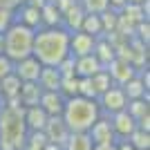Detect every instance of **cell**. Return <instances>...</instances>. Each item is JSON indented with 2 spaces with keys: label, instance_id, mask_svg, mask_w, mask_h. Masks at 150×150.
<instances>
[{
  "label": "cell",
  "instance_id": "29",
  "mask_svg": "<svg viewBox=\"0 0 150 150\" xmlns=\"http://www.w3.org/2000/svg\"><path fill=\"white\" fill-rule=\"evenodd\" d=\"M128 144L132 146L134 150H146V148H150V132H146V130H132L130 132V137L125 139Z\"/></svg>",
  "mask_w": 150,
  "mask_h": 150
},
{
  "label": "cell",
  "instance_id": "1",
  "mask_svg": "<svg viewBox=\"0 0 150 150\" xmlns=\"http://www.w3.org/2000/svg\"><path fill=\"white\" fill-rule=\"evenodd\" d=\"M31 56H36L45 67H56L65 56H69V31L63 25L36 29Z\"/></svg>",
  "mask_w": 150,
  "mask_h": 150
},
{
  "label": "cell",
  "instance_id": "26",
  "mask_svg": "<svg viewBox=\"0 0 150 150\" xmlns=\"http://www.w3.org/2000/svg\"><path fill=\"white\" fill-rule=\"evenodd\" d=\"M81 31L90 34V36H103V27H101V18L99 13H85L83 16V23H81Z\"/></svg>",
  "mask_w": 150,
  "mask_h": 150
},
{
  "label": "cell",
  "instance_id": "12",
  "mask_svg": "<svg viewBox=\"0 0 150 150\" xmlns=\"http://www.w3.org/2000/svg\"><path fill=\"white\" fill-rule=\"evenodd\" d=\"M108 119H110V123H112V128H114L117 139H128L132 130H137V121L132 119L125 110H119V112L110 114Z\"/></svg>",
  "mask_w": 150,
  "mask_h": 150
},
{
  "label": "cell",
  "instance_id": "4",
  "mask_svg": "<svg viewBox=\"0 0 150 150\" xmlns=\"http://www.w3.org/2000/svg\"><path fill=\"white\" fill-rule=\"evenodd\" d=\"M34 34L36 29L20 25V23H11L2 29V40H5V50L2 54L9 56L13 63L25 56H31V45H34Z\"/></svg>",
  "mask_w": 150,
  "mask_h": 150
},
{
  "label": "cell",
  "instance_id": "43",
  "mask_svg": "<svg viewBox=\"0 0 150 150\" xmlns=\"http://www.w3.org/2000/svg\"><path fill=\"white\" fill-rule=\"evenodd\" d=\"M128 2H132V5H141L144 0H128Z\"/></svg>",
  "mask_w": 150,
  "mask_h": 150
},
{
  "label": "cell",
  "instance_id": "3",
  "mask_svg": "<svg viewBox=\"0 0 150 150\" xmlns=\"http://www.w3.org/2000/svg\"><path fill=\"white\" fill-rule=\"evenodd\" d=\"M25 108H5L0 112V150H23L27 128L23 121Z\"/></svg>",
  "mask_w": 150,
  "mask_h": 150
},
{
  "label": "cell",
  "instance_id": "33",
  "mask_svg": "<svg viewBox=\"0 0 150 150\" xmlns=\"http://www.w3.org/2000/svg\"><path fill=\"white\" fill-rule=\"evenodd\" d=\"M134 38H139L141 43L150 45V23L148 20H141V23L134 27Z\"/></svg>",
  "mask_w": 150,
  "mask_h": 150
},
{
  "label": "cell",
  "instance_id": "36",
  "mask_svg": "<svg viewBox=\"0 0 150 150\" xmlns=\"http://www.w3.org/2000/svg\"><path fill=\"white\" fill-rule=\"evenodd\" d=\"M52 2L56 5V9L61 11V16H63V11H67V9H69L72 5H74L76 0H52Z\"/></svg>",
  "mask_w": 150,
  "mask_h": 150
},
{
  "label": "cell",
  "instance_id": "7",
  "mask_svg": "<svg viewBox=\"0 0 150 150\" xmlns=\"http://www.w3.org/2000/svg\"><path fill=\"white\" fill-rule=\"evenodd\" d=\"M105 72L110 74V79H112V83L114 85H123L125 81H130L132 76H137V72L139 69L132 65V63H128V61H121V58H114L110 65L105 67Z\"/></svg>",
  "mask_w": 150,
  "mask_h": 150
},
{
  "label": "cell",
  "instance_id": "13",
  "mask_svg": "<svg viewBox=\"0 0 150 150\" xmlns=\"http://www.w3.org/2000/svg\"><path fill=\"white\" fill-rule=\"evenodd\" d=\"M11 23H20V25L29 27V29H40V9H36L29 2H25V5H20L16 9Z\"/></svg>",
  "mask_w": 150,
  "mask_h": 150
},
{
  "label": "cell",
  "instance_id": "10",
  "mask_svg": "<svg viewBox=\"0 0 150 150\" xmlns=\"http://www.w3.org/2000/svg\"><path fill=\"white\" fill-rule=\"evenodd\" d=\"M40 69H43V65L38 63L36 56H25V58H20V61L13 63V74L18 76L23 83L25 81H38Z\"/></svg>",
  "mask_w": 150,
  "mask_h": 150
},
{
  "label": "cell",
  "instance_id": "21",
  "mask_svg": "<svg viewBox=\"0 0 150 150\" xmlns=\"http://www.w3.org/2000/svg\"><path fill=\"white\" fill-rule=\"evenodd\" d=\"M94 144L88 132H69L67 141L63 144V150H92Z\"/></svg>",
  "mask_w": 150,
  "mask_h": 150
},
{
  "label": "cell",
  "instance_id": "32",
  "mask_svg": "<svg viewBox=\"0 0 150 150\" xmlns=\"http://www.w3.org/2000/svg\"><path fill=\"white\" fill-rule=\"evenodd\" d=\"M79 5L83 7L85 13H103L110 7L108 0H79Z\"/></svg>",
  "mask_w": 150,
  "mask_h": 150
},
{
  "label": "cell",
  "instance_id": "25",
  "mask_svg": "<svg viewBox=\"0 0 150 150\" xmlns=\"http://www.w3.org/2000/svg\"><path fill=\"white\" fill-rule=\"evenodd\" d=\"M125 112L130 114L134 121H139L144 114L150 112V99H132L125 103Z\"/></svg>",
  "mask_w": 150,
  "mask_h": 150
},
{
  "label": "cell",
  "instance_id": "22",
  "mask_svg": "<svg viewBox=\"0 0 150 150\" xmlns=\"http://www.w3.org/2000/svg\"><path fill=\"white\" fill-rule=\"evenodd\" d=\"M20 79L16 74H7L5 79H0V96H2V101H7V99H16L18 96V92H20Z\"/></svg>",
  "mask_w": 150,
  "mask_h": 150
},
{
  "label": "cell",
  "instance_id": "8",
  "mask_svg": "<svg viewBox=\"0 0 150 150\" xmlns=\"http://www.w3.org/2000/svg\"><path fill=\"white\" fill-rule=\"evenodd\" d=\"M94 43H96V36H90V34H85V31H81V29L72 31V34H69V54L74 58L88 56V54H92Z\"/></svg>",
  "mask_w": 150,
  "mask_h": 150
},
{
  "label": "cell",
  "instance_id": "19",
  "mask_svg": "<svg viewBox=\"0 0 150 150\" xmlns=\"http://www.w3.org/2000/svg\"><path fill=\"white\" fill-rule=\"evenodd\" d=\"M92 54L96 56V61L101 63V67H103V69H105L108 65H110V63H112L114 58H117V56H114V47H112V45H110V43L105 40V36H99V38H96V43H94Z\"/></svg>",
  "mask_w": 150,
  "mask_h": 150
},
{
  "label": "cell",
  "instance_id": "41",
  "mask_svg": "<svg viewBox=\"0 0 150 150\" xmlns=\"http://www.w3.org/2000/svg\"><path fill=\"white\" fill-rule=\"evenodd\" d=\"M43 150H63V148H61V146H56V144H50V141H47Z\"/></svg>",
  "mask_w": 150,
  "mask_h": 150
},
{
  "label": "cell",
  "instance_id": "42",
  "mask_svg": "<svg viewBox=\"0 0 150 150\" xmlns=\"http://www.w3.org/2000/svg\"><path fill=\"white\" fill-rule=\"evenodd\" d=\"M2 50H5V40H2V31H0V54H2Z\"/></svg>",
  "mask_w": 150,
  "mask_h": 150
},
{
  "label": "cell",
  "instance_id": "17",
  "mask_svg": "<svg viewBox=\"0 0 150 150\" xmlns=\"http://www.w3.org/2000/svg\"><path fill=\"white\" fill-rule=\"evenodd\" d=\"M121 90H123V94H125L128 101H132V99H148V92H150V88L141 81L139 72H137V76H132L130 81H125L123 85H121Z\"/></svg>",
  "mask_w": 150,
  "mask_h": 150
},
{
  "label": "cell",
  "instance_id": "18",
  "mask_svg": "<svg viewBox=\"0 0 150 150\" xmlns=\"http://www.w3.org/2000/svg\"><path fill=\"white\" fill-rule=\"evenodd\" d=\"M83 16H85V11H83V7L79 5V0H76L67 11H63V23L61 25L65 27L69 34H72V31H79L81 29V23H83Z\"/></svg>",
  "mask_w": 150,
  "mask_h": 150
},
{
  "label": "cell",
  "instance_id": "44",
  "mask_svg": "<svg viewBox=\"0 0 150 150\" xmlns=\"http://www.w3.org/2000/svg\"><path fill=\"white\" fill-rule=\"evenodd\" d=\"M0 103H2V96H0Z\"/></svg>",
  "mask_w": 150,
  "mask_h": 150
},
{
  "label": "cell",
  "instance_id": "35",
  "mask_svg": "<svg viewBox=\"0 0 150 150\" xmlns=\"http://www.w3.org/2000/svg\"><path fill=\"white\" fill-rule=\"evenodd\" d=\"M11 72H13V61L9 56H5V54H0V79H5Z\"/></svg>",
  "mask_w": 150,
  "mask_h": 150
},
{
  "label": "cell",
  "instance_id": "23",
  "mask_svg": "<svg viewBox=\"0 0 150 150\" xmlns=\"http://www.w3.org/2000/svg\"><path fill=\"white\" fill-rule=\"evenodd\" d=\"M63 23L61 11L56 9L54 2H45L40 7V27H58Z\"/></svg>",
  "mask_w": 150,
  "mask_h": 150
},
{
  "label": "cell",
  "instance_id": "14",
  "mask_svg": "<svg viewBox=\"0 0 150 150\" xmlns=\"http://www.w3.org/2000/svg\"><path fill=\"white\" fill-rule=\"evenodd\" d=\"M47 114L40 105H31V108H25L23 112V121H25V128L27 132H43L45 123H47Z\"/></svg>",
  "mask_w": 150,
  "mask_h": 150
},
{
  "label": "cell",
  "instance_id": "38",
  "mask_svg": "<svg viewBox=\"0 0 150 150\" xmlns=\"http://www.w3.org/2000/svg\"><path fill=\"white\" fill-rule=\"evenodd\" d=\"M92 150H117V144H96Z\"/></svg>",
  "mask_w": 150,
  "mask_h": 150
},
{
  "label": "cell",
  "instance_id": "5",
  "mask_svg": "<svg viewBox=\"0 0 150 150\" xmlns=\"http://www.w3.org/2000/svg\"><path fill=\"white\" fill-rule=\"evenodd\" d=\"M96 101H99V108H101V114H103V117H110V114L119 112V110H125V103H128L123 90H121L119 85H110Z\"/></svg>",
  "mask_w": 150,
  "mask_h": 150
},
{
  "label": "cell",
  "instance_id": "6",
  "mask_svg": "<svg viewBox=\"0 0 150 150\" xmlns=\"http://www.w3.org/2000/svg\"><path fill=\"white\" fill-rule=\"evenodd\" d=\"M88 134H90V139H92L94 146L96 144H117V141H119L117 134H114V128H112V123H110V119L103 117V114L90 125Z\"/></svg>",
  "mask_w": 150,
  "mask_h": 150
},
{
  "label": "cell",
  "instance_id": "37",
  "mask_svg": "<svg viewBox=\"0 0 150 150\" xmlns=\"http://www.w3.org/2000/svg\"><path fill=\"white\" fill-rule=\"evenodd\" d=\"M137 128H139V130L150 132V112H148V114H144V117H141V119L137 121Z\"/></svg>",
  "mask_w": 150,
  "mask_h": 150
},
{
  "label": "cell",
  "instance_id": "20",
  "mask_svg": "<svg viewBox=\"0 0 150 150\" xmlns=\"http://www.w3.org/2000/svg\"><path fill=\"white\" fill-rule=\"evenodd\" d=\"M61 72H58L56 67H45L43 65V69H40V74H38V85L43 90H58L61 88Z\"/></svg>",
  "mask_w": 150,
  "mask_h": 150
},
{
  "label": "cell",
  "instance_id": "9",
  "mask_svg": "<svg viewBox=\"0 0 150 150\" xmlns=\"http://www.w3.org/2000/svg\"><path fill=\"white\" fill-rule=\"evenodd\" d=\"M43 132H45V137H47L50 144H56V146H61V148L69 137V128L65 125V121H63L61 117H50L47 123H45V128H43Z\"/></svg>",
  "mask_w": 150,
  "mask_h": 150
},
{
  "label": "cell",
  "instance_id": "31",
  "mask_svg": "<svg viewBox=\"0 0 150 150\" xmlns=\"http://www.w3.org/2000/svg\"><path fill=\"white\" fill-rule=\"evenodd\" d=\"M58 92H61L65 99H69V96H76V94H79V76H63Z\"/></svg>",
  "mask_w": 150,
  "mask_h": 150
},
{
  "label": "cell",
  "instance_id": "30",
  "mask_svg": "<svg viewBox=\"0 0 150 150\" xmlns=\"http://www.w3.org/2000/svg\"><path fill=\"white\" fill-rule=\"evenodd\" d=\"M99 18H101V27H103V34L117 31V23H119V11H117V9H110V7H108L103 13H99Z\"/></svg>",
  "mask_w": 150,
  "mask_h": 150
},
{
  "label": "cell",
  "instance_id": "40",
  "mask_svg": "<svg viewBox=\"0 0 150 150\" xmlns=\"http://www.w3.org/2000/svg\"><path fill=\"white\" fill-rule=\"evenodd\" d=\"M117 150H134V148H132L125 139H119V141H117Z\"/></svg>",
  "mask_w": 150,
  "mask_h": 150
},
{
  "label": "cell",
  "instance_id": "24",
  "mask_svg": "<svg viewBox=\"0 0 150 150\" xmlns=\"http://www.w3.org/2000/svg\"><path fill=\"white\" fill-rule=\"evenodd\" d=\"M27 0H0V31L5 29L7 25H11L13 13L20 5H25Z\"/></svg>",
  "mask_w": 150,
  "mask_h": 150
},
{
  "label": "cell",
  "instance_id": "15",
  "mask_svg": "<svg viewBox=\"0 0 150 150\" xmlns=\"http://www.w3.org/2000/svg\"><path fill=\"white\" fill-rule=\"evenodd\" d=\"M40 94H43V88H40L36 81H25V83H20L18 101H20L23 108H31V105H38Z\"/></svg>",
  "mask_w": 150,
  "mask_h": 150
},
{
  "label": "cell",
  "instance_id": "45",
  "mask_svg": "<svg viewBox=\"0 0 150 150\" xmlns=\"http://www.w3.org/2000/svg\"><path fill=\"white\" fill-rule=\"evenodd\" d=\"M146 150H150V148H146Z\"/></svg>",
  "mask_w": 150,
  "mask_h": 150
},
{
  "label": "cell",
  "instance_id": "46",
  "mask_svg": "<svg viewBox=\"0 0 150 150\" xmlns=\"http://www.w3.org/2000/svg\"><path fill=\"white\" fill-rule=\"evenodd\" d=\"M50 2H52V0H50Z\"/></svg>",
  "mask_w": 150,
  "mask_h": 150
},
{
  "label": "cell",
  "instance_id": "11",
  "mask_svg": "<svg viewBox=\"0 0 150 150\" xmlns=\"http://www.w3.org/2000/svg\"><path fill=\"white\" fill-rule=\"evenodd\" d=\"M38 105L45 110L47 117H61L63 105H65V96H63L58 90H43Z\"/></svg>",
  "mask_w": 150,
  "mask_h": 150
},
{
  "label": "cell",
  "instance_id": "2",
  "mask_svg": "<svg viewBox=\"0 0 150 150\" xmlns=\"http://www.w3.org/2000/svg\"><path fill=\"white\" fill-rule=\"evenodd\" d=\"M101 117V108L96 99H85V96H69L65 99L61 119L69 128V132H88L90 125Z\"/></svg>",
  "mask_w": 150,
  "mask_h": 150
},
{
  "label": "cell",
  "instance_id": "16",
  "mask_svg": "<svg viewBox=\"0 0 150 150\" xmlns=\"http://www.w3.org/2000/svg\"><path fill=\"white\" fill-rule=\"evenodd\" d=\"M99 69H103V67H101V63L96 61V56H94V54L74 58V74L79 76V79H90V76L96 74Z\"/></svg>",
  "mask_w": 150,
  "mask_h": 150
},
{
  "label": "cell",
  "instance_id": "28",
  "mask_svg": "<svg viewBox=\"0 0 150 150\" xmlns=\"http://www.w3.org/2000/svg\"><path fill=\"white\" fill-rule=\"evenodd\" d=\"M119 13H121V16H125V18L130 20V23H134V25H139L141 20H148V16L144 13L141 5H132V2H125V5L119 9Z\"/></svg>",
  "mask_w": 150,
  "mask_h": 150
},
{
  "label": "cell",
  "instance_id": "27",
  "mask_svg": "<svg viewBox=\"0 0 150 150\" xmlns=\"http://www.w3.org/2000/svg\"><path fill=\"white\" fill-rule=\"evenodd\" d=\"M90 83H92V88H94V92H96V99H99L101 94L105 92L110 85H114L112 83V79H110V74H108L105 69H99L96 74H92L90 76Z\"/></svg>",
  "mask_w": 150,
  "mask_h": 150
},
{
  "label": "cell",
  "instance_id": "34",
  "mask_svg": "<svg viewBox=\"0 0 150 150\" xmlns=\"http://www.w3.org/2000/svg\"><path fill=\"white\" fill-rule=\"evenodd\" d=\"M79 96H85V99H96V92H94L90 79H79Z\"/></svg>",
  "mask_w": 150,
  "mask_h": 150
},
{
  "label": "cell",
  "instance_id": "39",
  "mask_svg": "<svg viewBox=\"0 0 150 150\" xmlns=\"http://www.w3.org/2000/svg\"><path fill=\"white\" fill-rule=\"evenodd\" d=\"M108 2H110V9H117V11H119V9L128 2V0H108Z\"/></svg>",
  "mask_w": 150,
  "mask_h": 150
}]
</instances>
